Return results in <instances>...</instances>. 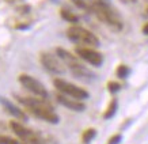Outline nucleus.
<instances>
[{"label": "nucleus", "mask_w": 148, "mask_h": 144, "mask_svg": "<svg viewBox=\"0 0 148 144\" xmlns=\"http://www.w3.org/2000/svg\"><path fill=\"white\" fill-rule=\"evenodd\" d=\"M16 101L29 109V112L32 114L41 118L42 121H46L49 124H57L60 121L57 113L54 112L53 106L48 102V99L40 98V97L36 98V97H19L18 95Z\"/></svg>", "instance_id": "f257e3e1"}, {"label": "nucleus", "mask_w": 148, "mask_h": 144, "mask_svg": "<svg viewBox=\"0 0 148 144\" xmlns=\"http://www.w3.org/2000/svg\"><path fill=\"white\" fill-rule=\"evenodd\" d=\"M91 12L102 23L110 27L112 30H114V32H121L122 30L124 22H122L121 15L108 0H95Z\"/></svg>", "instance_id": "f03ea898"}, {"label": "nucleus", "mask_w": 148, "mask_h": 144, "mask_svg": "<svg viewBox=\"0 0 148 144\" xmlns=\"http://www.w3.org/2000/svg\"><path fill=\"white\" fill-rule=\"evenodd\" d=\"M56 54L63 60V63L65 64V67L71 71V73L76 77V79H80V80H84V82H91L95 79V73L91 72L86 65H83V63L79 61V57H77V56L72 54L71 52H68V50L64 49V48H57V49H56Z\"/></svg>", "instance_id": "7ed1b4c3"}, {"label": "nucleus", "mask_w": 148, "mask_h": 144, "mask_svg": "<svg viewBox=\"0 0 148 144\" xmlns=\"http://www.w3.org/2000/svg\"><path fill=\"white\" fill-rule=\"evenodd\" d=\"M67 37L69 41L83 46V48H97V46H99L98 37L95 36L94 33H91L90 30H87L82 26H77V25L68 27Z\"/></svg>", "instance_id": "20e7f679"}, {"label": "nucleus", "mask_w": 148, "mask_h": 144, "mask_svg": "<svg viewBox=\"0 0 148 144\" xmlns=\"http://www.w3.org/2000/svg\"><path fill=\"white\" fill-rule=\"evenodd\" d=\"M53 84H54V87L57 88L58 93L67 95V97H71V98L79 99V101H84V99H87L90 97V94H88L84 88H82V87L73 84V83H69V82L64 80V79H60V77H56V79H54Z\"/></svg>", "instance_id": "39448f33"}, {"label": "nucleus", "mask_w": 148, "mask_h": 144, "mask_svg": "<svg viewBox=\"0 0 148 144\" xmlns=\"http://www.w3.org/2000/svg\"><path fill=\"white\" fill-rule=\"evenodd\" d=\"M40 61L42 64V67L53 75H63L64 72L67 71V67L63 63V60L60 59L57 54H53L50 52H41Z\"/></svg>", "instance_id": "423d86ee"}, {"label": "nucleus", "mask_w": 148, "mask_h": 144, "mask_svg": "<svg viewBox=\"0 0 148 144\" xmlns=\"http://www.w3.org/2000/svg\"><path fill=\"white\" fill-rule=\"evenodd\" d=\"M10 128L12 129V132L18 136L21 141L26 144H45L44 139L41 137L37 132L29 129V128H25V125H22L21 122L18 121H11L10 122Z\"/></svg>", "instance_id": "0eeeda50"}, {"label": "nucleus", "mask_w": 148, "mask_h": 144, "mask_svg": "<svg viewBox=\"0 0 148 144\" xmlns=\"http://www.w3.org/2000/svg\"><path fill=\"white\" fill-rule=\"evenodd\" d=\"M18 80H19V83H21V84H22L27 91L33 93L36 97L45 98V99L48 98V91H46L45 86L42 84L40 80L34 79L33 76L27 75V73H22V75H19Z\"/></svg>", "instance_id": "6e6552de"}, {"label": "nucleus", "mask_w": 148, "mask_h": 144, "mask_svg": "<svg viewBox=\"0 0 148 144\" xmlns=\"http://www.w3.org/2000/svg\"><path fill=\"white\" fill-rule=\"evenodd\" d=\"M76 54L77 57L82 60H84L86 63L91 64L94 67H101L103 63V54L98 50H95V48H83V46H77L76 48Z\"/></svg>", "instance_id": "1a4fd4ad"}, {"label": "nucleus", "mask_w": 148, "mask_h": 144, "mask_svg": "<svg viewBox=\"0 0 148 144\" xmlns=\"http://www.w3.org/2000/svg\"><path fill=\"white\" fill-rule=\"evenodd\" d=\"M56 99H57V102L60 105H63L64 108L69 109V110H73V112H83L86 109V105L82 101L71 98V97H67V95L61 94V93L56 94Z\"/></svg>", "instance_id": "9d476101"}, {"label": "nucleus", "mask_w": 148, "mask_h": 144, "mask_svg": "<svg viewBox=\"0 0 148 144\" xmlns=\"http://www.w3.org/2000/svg\"><path fill=\"white\" fill-rule=\"evenodd\" d=\"M0 104L3 105V108L7 110V112L12 116L14 118H18V120H23V121H26L27 120V116L26 113L23 112L22 109H19L18 106H15L12 102H10L8 99L5 98H0Z\"/></svg>", "instance_id": "9b49d317"}, {"label": "nucleus", "mask_w": 148, "mask_h": 144, "mask_svg": "<svg viewBox=\"0 0 148 144\" xmlns=\"http://www.w3.org/2000/svg\"><path fill=\"white\" fill-rule=\"evenodd\" d=\"M60 15H61V18H63L65 22H69V23H72V25H76V23L79 22V16L75 15L71 10H68V8L60 10Z\"/></svg>", "instance_id": "f8f14e48"}, {"label": "nucleus", "mask_w": 148, "mask_h": 144, "mask_svg": "<svg viewBox=\"0 0 148 144\" xmlns=\"http://www.w3.org/2000/svg\"><path fill=\"white\" fill-rule=\"evenodd\" d=\"M117 108H118V102H117L116 98H113L108 105V109H106V112L103 113V118L105 120H109V118L114 117V114L117 113Z\"/></svg>", "instance_id": "ddd939ff"}, {"label": "nucleus", "mask_w": 148, "mask_h": 144, "mask_svg": "<svg viewBox=\"0 0 148 144\" xmlns=\"http://www.w3.org/2000/svg\"><path fill=\"white\" fill-rule=\"evenodd\" d=\"M71 1L76 5L77 8L86 10V11L91 12V11H92V5H94L95 0H71Z\"/></svg>", "instance_id": "4468645a"}, {"label": "nucleus", "mask_w": 148, "mask_h": 144, "mask_svg": "<svg viewBox=\"0 0 148 144\" xmlns=\"http://www.w3.org/2000/svg\"><path fill=\"white\" fill-rule=\"evenodd\" d=\"M95 136H97V131H95L94 128H88V129H86V131L83 132L82 141H83V144H90L91 141L94 140Z\"/></svg>", "instance_id": "2eb2a0df"}, {"label": "nucleus", "mask_w": 148, "mask_h": 144, "mask_svg": "<svg viewBox=\"0 0 148 144\" xmlns=\"http://www.w3.org/2000/svg\"><path fill=\"white\" fill-rule=\"evenodd\" d=\"M129 73H130V68L128 65H125V64H120L116 69V75L120 79H126L129 76Z\"/></svg>", "instance_id": "dca6fc26"}, {"label": "nucleus", "mask_w": 148, "mask_h": 144, "mask_svg": "<svg viewBox=\"0 0 148 144\" xmlns=\"http://www.w3.org/2000/svg\"><path fill=\"white\" fill-rule=\"evenodd\" d=\"M108 90L114 94V93H118V91L121 90V84L120 83H117V82H109L108 83Z\"/></svg>", "instance_id": "f3484780"}, {"label": "nucleus", "mask_w": 148, "mask_h": 144, "mask_svg": "<svg viewBox=\"0 0 148 144\" xmlns=\"http://www.w3.org/2000/svg\"><path fill=\"white\" fill-rule=\"evenodd\" d=\"M122 140V136L120 133H117V135H113L110 139H109L108 144H120V141Z\"/></svg>", "instance_id": "a211bd4d"}, {"label": "nucleus", "mask_w": 148, "mask_h": 144, "mask_svg": "<svg viewBox=\"0 0 148 144\" xmlns=\"http://www.w3.org/2000/svg\"><path fill=\"white\" fill-rule=\"evenodd\" d=\"M29 10H30L29 5H22V7L18 8V11H19V14H29Z\"/></svg>", "instance_id": "6ab92c4d"}, {"label": "nucleus", "mask_w": 148, "mask_h": 144, "mask_svg": "<svg viewBox=\"0 0 148 144\" xmlns=\"http://www.w3.org/2000/svg\"><path fill=\"white\" fill-rule=\"evenodd\" d=\"M30 27V23H18L15 25V29H29Z\"/></svg>", "instance_id": "aec40b11"}, {"label": "nucleus", "mask_w": 148, "mask_h": 144, "mask_svg": "<svg viewBox=\"0 0 148 144\" xmlns=\"http://www.w3.org/2000/svg\"><path fill=\"white\" fill-rule=\"evenodd\" d=\"M143 33L145 34V36H148V22L144 23V26H143Z\"/></svg>", "instance_id": "412c9836"}, {"label": "nucleus", "mask_w": 148, "mask_h": 144, "mask_svg": "<svg viewBox=\"0 0 148 144\" xmlns=\"http://www.w3.org/2000/svg\"><path fill=\"white\" fill-rule=\"evenodd\" d=\"M129 1H136V0H129Z\"/></svg>", "instance_id": "4be33fe9"}]
</instances>
